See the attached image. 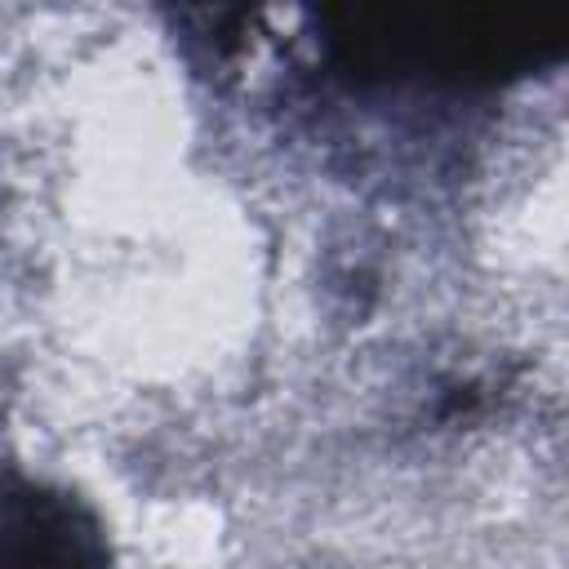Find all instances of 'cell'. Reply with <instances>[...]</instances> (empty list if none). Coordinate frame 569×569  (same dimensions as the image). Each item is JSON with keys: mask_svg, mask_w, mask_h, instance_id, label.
<instances>
[{"mask_svg": "<svg viewBox=\"0 0 569 569\" xmlns=\"http://www.w3.org/2000/svg\"><path fill=\"white\" fill-rule=\"evenodd\" d=\"M0 569H102V533L62 493L0 489Z\"/></svg>", "mask_w": 569, "mask_h": 569, "instance_id": "obj_1", "label": "cell"}]
</instances>
